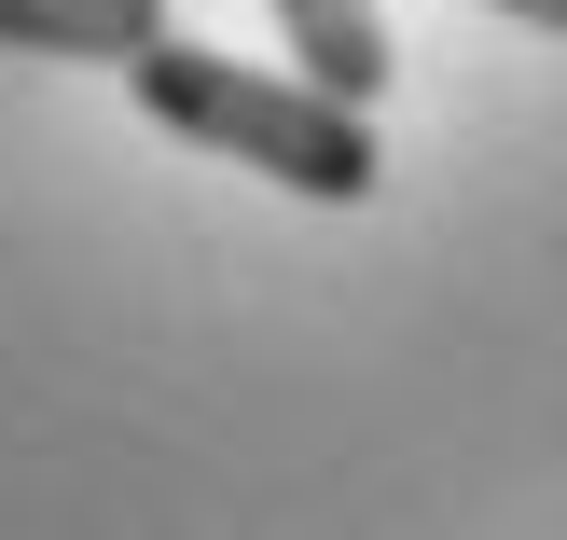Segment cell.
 Here are the masks:
<instances>
[{
  "mask_svg": "<svg viewBox=\"0 0 567 540\" xmlns=\"http://www.w3.org/2000/svg\"><path fill=\"white\" fill-rule=\"evenodd\" d=\"M125 83H138V111H153L166 139H208V153L264 166L277 194L360 208V194L388 181L374 111L319 98V83H277V70H249V55H208V42H181V28H166V42H138V55H125Z\"/></svg>",
  "mask_w": 567,
  "mask_h": 540,
  "instance_id": "cell-1",
  "label": "cell"
},
{
  "mask_svg": "<svg viewBox=\"0 0 567 540\" xmlns=\"http://www.w3.org/2000/svg\"><path fill=\"white\" fill-rule=\"evenodd\" d=\"M138 42H166V0H0V55H83V70H125Z\"/></svg>",
  "mask_w": 567,
  "mask_h": 540,
  "instance_id": "cell-2",
  "label": "cell"
},
{
  "mask_svg": "<svg viewBox=\"0 0 567 540\" xmlns=\"http://www.w3.org/2000/svg\"><path fill=\"white\" fill-rule=\"evenodd\" d=\"M277 28H291V55H305L291 83H319V98H347V111L388 98V14L374 0H277Z\"/></svg>",
  "mask_w": 567,
  "mask_h": 540,
  "instance_id": "cell-3",
  "label": "cell"
},
{
  "mask_svg": "<svg viewBox=\"0 0 567 540\" xmlns=\"http://www.w3.org/2000/svg\"><path fill=\"white\" fill-rule=\"evenodd\" d=\"M485 14H526V28H554V42H567V0H485Z\"/></svg>",
  "mask_w": 567,
  "mask_h": 540,
  "instance_id": "cell-4",
  "label": "cell"
}]
</instances>
